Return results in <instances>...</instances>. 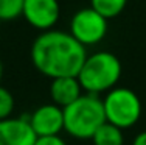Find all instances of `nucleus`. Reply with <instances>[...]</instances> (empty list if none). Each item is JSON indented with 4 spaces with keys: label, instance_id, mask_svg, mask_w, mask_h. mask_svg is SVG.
I'll use <instances>...</instances> for the list:
<instances>
[{
    "label": "nucleus",
    "instance_id": "f257e3e1",
    "mask_svg": "<svg viewBox=\"0 0 146 145\" xmlns=\"http://www.w3.org/2000/svg\"><path fill=\"white\" fill-rule=\"evenodd\" d=\"M31 63L42 75L51 78L78 77L87 51L70 33L42 31L31 45Z\"/></svg>",
    "mask_w": 146,
    "mask_h": 145
},
{
    "label": "nucleus",
    "instance_id": "f03ea898",
    "mask_svg": "<svg viewBox=\"0 0 146 145\" xmlns=\"http://www.w3.org/2000/svg\"><path fill=\"white\" fill-rule=\"evenodd\" d=\"M64 130L76 139H92L95 131L106 122L103 100L98 95L82 94L68 106L62 108Z\"/></svg>",
    "mask_w": 146,
    "mask_h": 145
},
{
    "label": "nucleus",
    "instance_id": "7ed1b4c3",
    "mask_svg": "<svg viewBox=\"0 0 146 145\" xmlns=\"http://www.w3.org/2000/svg\"><path fill=\"white\" fill-rule=\"evenodd\" d=\"M121 63L113 53L96 51L93 55H87L78 74V81L82 91L98 95L115 88L121 77Z\"/></svg>",
    "mask_w": 146,
    "mask_h": 145
},
{
    "label": "nucleus",
    "instance_id": "20e7f679",
    "mask_svg": "<svg viewBox=\"0 0 146 145\" xmlns=\"http://www.w3.org/2000/svg\"><path fill=\"white\" fill-rule=\"evenodd\" d=\"M106 122L126 130L134 126L141 116V102L134 91L127 88H113L103 100Z\"/></svg>",
    "mask_w": 146,
    "mask_h": 145
},
{
    "label": "nucleus",
    "instance_id": "39448f33",
    "mask_svg": "<svg viewBox=\"0 0 146 145\" xmlns=\"http://www.w3.org/2000/svg\"><path fill=\"white\" fill-rule=\"evenodd\" d=\"M68 33L81 45H95V44L101 42L107 34V19L90 6L82 8L73 14Z\"/></svg>",
    "mask_w": 146,
    "mask_h": 145
},
{
    "label": "nucleus",
    "instance_id": "423d86ee",
    "mask_svg": "<svg viewBox=\"0 0 146 145\" xmlns=\"http://www.w3.org/2000/svg\"><path fill=\"white\" fill-rule=\"evenodd\" d=\"M22 16L33 28L48 31L58 23L61 5L58 0H23Z\"/></svg>",
    "mask_w": 146,
    "mask_h": 145
},
{
    "label": "nucleus",
    "instance_id": "0eeeda50",
    "mask_svg": "<svg viewBox=\"0 0 146 145\" xmlns=\"http://www.w3.org/2000/svg\"><path fill=\"white\" fill-rule=\"evenodd\" d=\"M30 126L37 137L59 136L64 130V112L58 105H42L28 117Z\"/></svg>",
    "mask_w": 146,
    "mask_h": 145
},
{
    "label": "nucleus",
    "instance_id": "6e6552de",
    "mask_svg": "<svg viewBox=\"0 0 146 145\" xmlns=\"http://www.w3.org/2000/svg\"><path fill=\"white\" fill-rule=\"evenodd\" d=\"M36 133L30 126L28 119H5L0 120V145H34Z\"/></svg>",
    "mask_w": 146,
    "mask_h": 145
},
{
    "label": "nucleus",
    "instance_id": "1a4fd4ad",
    "mask_svg": "<svg viewBox=\"0 0 146 145\" xmlns=\"http://www.w3.org/2000/svg\"><path fill=\"white\" fill-rule=\"evenodd\" d=\"M50 95L54 105L65 108L82 95V88L78 81V77H61L51 80Z\"/></svg>",
    "mask_w": 146,
    "mask_h": 145
},
{
    "label": "nucleus",
    "instance_id": "9d476101",
    "mask_svg": "<svg viewBox=\"0 0 146 145\" xmlns=\"http://www.w3.org/2000/svg\"><path fill=\"white\" fill-rule=\"evenodd\" d=\"M92 142L93 145H123V130H120L118 126L109 122H104L92 136Z\"/></svg>",
    "mask_w": 146,
    "mask_h": 145
},
{
    "label": "nucleus",
    "instance_id": "9b49d317",
    "mask_svg": "<svg viewBox=\"0 0 146 145\" xmlns=\"http://www.w3.org/2000/svg\"><path fill=\"white\" fill-rule=\"evenodd\" d=\"M127 5V0H90V8L100 13L107 20L120 16Z\"/></svg>",
    "mask_w": 146,
    "mask_h": 145
},
{
    "label": "nucleus",
    "instance_id": "f8f14e48",
    "mask_svg": "<svg viewBox=\"0 0 146 145\" xmlns=\"http://www.w3.org/2000/svg\"><path fill=\"white\" fill-rule=\"evenodd\" d=\"M23 0H0V20H14L22 16Z\"/></svg>",
    "mask_w": 146,
    "mask_h": 145
},
{
    "label": "nucleus",
    "instance_id": "ddd939ff",
    "mask_svg": "<svg viewBox=\"0 0 146 145\" xmlns=\"http://www.w3.org/2000/svg\"><path fill=\"white\" fill-rule=\"evenodd\" d=\"M14 111V97L6 88L0 86V120L11 117Z\"/></svg>",
    "mask_w": 146,
    "mask_h": 145
},
{
    "label": "nucleus",
    "instance_id": "4468645a",
    "mask_svg": "<svg viewBox=\"0 0 146 145\" xmlns=\"http://www.w3.org/2000/svg\"><path fill=\"white\" fill-rule=\"evenodd\" d=\"M34 145H67L61 136H47V137H37Z\"/></svg>",
    "mask_w": 146,
    "mask_h": 145
},
{
    "label": "nucleus",
    "instance_id": "2eb2a0df",
    "mask_svg": "<svg viewBox=\"0 0 146 145\" xmlns=\"http://www.w3.org/2000/svg\"><path fill=\"white\" fill-rule=\"evenodd\" d=\"M132 145H146V131H141L132 140Z\"/></svg>",
    "mask_w": 146,
    "mask_h": 145
},
{
    "label": "nucleus",
    "instance_id": "dca6fc26",
    "mask_svg": "<svg viewBox=\"0 0 146 145\" xmlns=\"http://www.w3.org/2000/svg\"><path fill=\"white\" fill-rule=\"evenodd\" d=\"M3 77V64H2V59H0V80Z\"/></svg>",
    "mask_w": 146,
    "mask_h": 145
}]
</instances>
